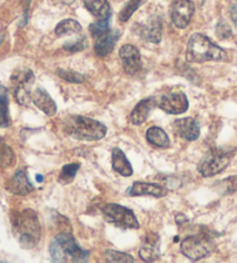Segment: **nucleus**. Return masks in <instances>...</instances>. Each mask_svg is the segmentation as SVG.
<instances>
[{"label":"nucleus","instance_id":"obj_28","mask_svg":"<svg viewBox=\"0 0 237 263\" xmlns=\"http://www.w3.org/2000/svg\"><path fill=\"white\" fill-rule=\"evenodd\" d=\"M144 2L145 0H130V2L124 6V8L121 11L120 15H118V19L122 22H126L132 15H133V13L138 10Z\"/></svg>","mask_w":237,"mask_h":263},{"label":"nucleus","instance_id":"obj_29","mask_svg":"<svg viewBox=\"0 0 237 263\" xmlns=\"http://www.w3.org/2000/svg\"><path fill=\"white\" fill-rule=\"evenodd\" d=\"M109 20L110 19H97L89 26V30L90 33H92V36L94 39H96L98 36L106 34L107 31L110 30V27H109Z\"/></svg>","mask_w":237,"mask_h":263},{"label":"nucleus","instance_id":"obj_12","mask_svg":"<svg viewBox=\"0 0 237 263\" xmlns=\"http://www.w3.org/2000/svg\"><path fill=\"white\" fill-rule=\"evenodd\" d=\"M6 189L17 196H26L34 190V185L28 179L26 170H20L7 181Z\"/></svg>","mask_w":237,"mask_h":263},{"label":"nucleus","instance_id":"obj_25","mask_svg":"<svg viewBox=\"0 0 237 263\" xmlns=\"http://www.w3.org/2000/svg\"><path fill=\"white\" fill-rule=\"evenodd\" d=\"M15 162V154L10 145H7L0 138V165L4 167H10Z\"/></svg>","mask_w":237,"mask_h":263},{"label":"nucleus","instance_id":"obj_3","mask_svg":"<svg viewBox=\"0 0 237 263\" xmlns=\"http://www.w3.org/2000/svg\"><path fill=\"white\" fill-rule=\"evenodd\" d=\"M186 60L190 63L222 62L228 60V55L225 50L212 42L207 36L197 33L189 40Z\"/></svg>","mask_w":237,"mask_h":263},{"label":"nucleus","instance_id":"obj_32","mask_svg":"<svg viewBox=\"0 0 237 263\" xmlns=\"http://www.w3.org/2000/svg\"><path fill=\"white\" fill-rule=\"evenodd\" d=\"M215 33H216L218 37L220 39V40H227V39H229L230 36H231L232 30H231V27L229 26V24H228V22L221 20L216 25Z\"/></svg>","mask_w":237,"mask_h":263},{"label":"nucleus","instance_id":"obj_5","mask_svg":"<svg viewBox=\"0 0 237 263\" xmlns=\"http://www.w3.org/2000/svg\"><path fill=\"white\" fill-rule=\"evenodd\" d=\"M214 251L213 238L206 232H199L186 237L181 242V252L191 261L207 257Z\"/></svg>","mask_w":237,"mask_h":263},{"label":"nucleus","instance_id":"obj_16","mask_svg":"<svg viewBox=\"0 0 237 263\" xmlns=\"http://www.w3.org/2000/svg\"><path fill=\"white\" fill-rule=\"evenodd\" d=\"M31 100H33L35 106L43 112H45L48 116L56 115L57 104L45 89L36 88L34 92L31 93Z\"/></svg>","mask_w":237,"mask_h":263},{"label":"nucleus","instance_id":"obj_31","mask_svg":"<svg viewBox=\"0 0 237 263\" xmlns=\"http://www.w3.org/2000/svg\"><path fill=\"white\" fill-rule=\"evenodd\" d=\"M87 45H88L87 39H86L85 36H81V37L76 39L75 41H72V42L64 44V49L68 52H77V51H81V50H85L87 48Z\"/></svg>","mask_w":237,"mask_h":263},{"label":"nucleus","instance_id":"obj_6","mask_svg":"<svg viewBox=\"0 0 237 263\" xmlns=\"http://www.w3.org/2000/svg\"><path fill=\"white\" fill-rule=\"evenodd\" d=\"M231 153L221 148H211L199 161L198 171L205 178H211L225 171L231 160Z\"/></svg>","mask_w":237,"mask_h":263},{"label":"nucleus","instance_id":"obj_24","mask_svg":"<svg viewBox=\"0 0 237 263\" xmlns=\"http://www.w3.org/2000/svg\"><path fill=\"white\" fill-rule=\"evenodd\" d=\"M56 34L58 36H66V35H76L83 31V27L80 24L73 19H66L59 22L56 27Z\"/></svg>","mask_w":237,"mask_h":263},{"label":"nucleus","instance_id":"obj_26","mask_svg":"<svg viewBox=\"0 0 237 263\" xmlns=\"http://www.w3.org/2000/svg\"><path fill=\"white\" fill-rule=\"evenodd\" d=\"M80 168V164H67L62 168L59 174V182L62 184H70L74 180L77 171Z\"/></svg>","mask_w":237,"mask_h":263},{"label":"nucleus","instance_id":"obj_10","mask_svg":"<svg viewBox=\"0 0 237 263\" xmlns=\"http://www.w3.org/2000/svg\"><path fill=\"white\" fill-rule=\"evenodd\" d=\"M120 58L123 64V69L127 74L134 76L140 72L143 67L140 51L138 48L132 44H125L120 49Z\"/></svg>","mask_w":237,"mask_h":263},{"label":"nucleus","instance_id":"obj_2","mask_svg":"<svg viewBox=\"0 0 237 263\" xmlns=\"http://www.w3.org/2000/svg\"><path fill=\"white\" fill-rule=\"evenodd\" d=\"M13 231L20 246L25 249L34 248L41 238V225L36 212L27 209L16 214L12 220Z\"/></svg>","mask_w":237,"mask_h":263},{"label":"nucleus","instance_id":"obj_21","mask_svg":"<svg viewBox=\"0 0 237 263\" xmlns=\"http://www.w3.org/2000/svg\"><path fill=\"white\" fill-rule=\"evenodd\" d=\"M146 139L147 142L153 145V146L157 147H169L170 146V139L168 137L165 130H162L159 126H152L146 133Z\"/></svg>","mask_w":237,"mask_h":263},{"label":"nucleus","instance_id":"obj_17","mask_svg":"<svg viewBox=\"0 0 237 263\" xmlns=\"http://www.w3.org/2000/svg\"><path fill=\"white\" fill-rule=\"evenodd\" d=\"M155 106H157V102L155 101L153 98H147V99L141 100V101L134 107V109L132 110L130 121L135 125H140L145 123L146 120H147V117L150 114V111L153 110V108Z\"/></svg>","mask_w":237,"mask_h":263},{"label":"nucleus","instance_id":"obj_8","mask_svg":"<svg viewBox=\"0 0 237 263\" xmlns=\"http://www.w3.org/2000/svg\"><path fill=\"white\" fill-rule=\"evenodd\" d=\"M157 107L167 114L181 115L188 110L189 101L184 93L171 92L162 95L157 102Z\"/></svg>","mask_w":237,"mask_h":263},{"label":"nucleus","instance_id":"obj_34","mask_svg":"<svg viewBox=\"0 0 237 263\" xmlns=\"http://www.w3.org/2000/svg\"><path fill=\"white\" fill-rule=\"evenodd\" d=\"M230 17L234 25L237 27V2L232 4L230 7Z\"/></svg>","mask_w":237,"mask_h":263},{"label":"nucleus","instance_id":"obj_23","mask_svg":"<svg viewBox=\"0 0 237 263\" xmlns=\"http://www.w3.org/2000/svg\"><path fill=\"white\" fill-rule=\"evenodd\" d=\"M8 106H10L8 90L5 86L0 85V126H3V128H7L11 124Z\"/></svg>","mask_w":237,"mask_h":263},{"label":"nucleus","instance_id":"obj_36","mask_svg":"<svg viewBox=\"0 0 237 263\" xmlns=\"http://www.w3.org/2000/svg\"><path fill=\"white\" fill-rule=\"evenodd\" d=\"M59 2L63 3V4H71V3L74 2V0H59Z\"/></svg>","mask_w":237,"mask_h":263},{"label":"nucleus","instance_id":"obj_18","mask_svg":"<svg viewBox=\"0 0 237 263\" xmlns=\"http://www.w3.org/2000/svg\"><path fill=\"white\" fill-rule=\"evenodd\" d=\"M111 161L113 171L117 172L118 174L123 176H131L133 174V168H132L129 159H127L124 152L120 147L112 148Z\"/></svg>","mask_w":237,"mask_h":263},{"label":"nucleus","instance_id":"obj_33","mask_svg":"<svg viewBox=\"0 0 237 263\" xmlns=\"http://www.w3.org/2000/svg\"><path fill=\"white\" fill-rule=\"evenodd\" d=\"M219 183H220V189L222 188L223 194H232L237 190V176H230Z\"/></svg>","mask_w":237,"mask_h":263},{"label":"nucleus","instance_id":"obj_13","mask_svg":"<svg viewBox=\"0 0 237 263\" xmlns=\"http://www.w3.org/2000/svg\"><path fill=\"white\" fill-rule=\"evenodd\" d=\"M140 35L145 41L150 43H160L162 39V21L160 16L149 17L146 24L141 26Z\"/></svg>","mask_w":237,"mask_h":263},{"label":"nucleus","instance_id":"obj_20","mask_svg":"<svg viewBox=\"0 0 237 263\" xmlns=\"http://www.w3.org/2000/svg\"><path fill=\"white\" fill-rule=\"evenodd\" d=\"M140 257L146 262L155 261L159 257V240L156 235L145 239V242L140 248Z\"/></svg>","mask_w":237,"mask_h":263},{"label":"nucleus","instance_id":"obj_27","mask_svg":"<svg viewBox=\"0 0 237 263\" xmlns=\"http://www.w3.org/2000/svg\"><path fill=\"white\" fill-rule=\"evenodd\" d=\"M104 257L108 262L112 263H132L134 260L130 254L123 253V252H117L112 251V249H109L106 253H104Z\"/></svg>","mask_w":237,"mask_h":263},{"label":"nucleus","instance_id":"obj_22","mask_svg":"<svg viewBox=\"0 0 237 263\" xmlns=\"http://www.w3.org/2000/svg\"><path fill=\"white\" fill-rule=\"evenodd\" d=\"M34 73L29 69H19L13 72L11 83L13 88H29L34 83Z\"/></svg>","mask_w":237,"mask_h":263},{"label":"nucleus","instance_id":"obj_1","mask_svg":"<svg viewBox=\"0 0 237 263\" xmlns=\"http://www.w3.org/2000/svg\"><path fill=\"white\" fill-rule=\"evenodd\" d=\"M63 131L70 137L86 142H95L106 137L107 128L94 119L80 115H68L63 123Z\"/></svg>","mask_w":237,"mask_h":263},{"label":"nucleus","instance_id":"obj_4","mask_svg":"<svg viewBox=\"0 0 237 263\" xmlns=\"http://www.w3.org/2000/svg\"><path fill=\"white\" fill-rule=\"evenodd\" d=\"M50 254L54 262H86L89 257V252L81 248L68 232L59 233L52 240Z\"/></svg>","mask_w":237,"mask_h":263},{"label":"nucleus","instance_id":"obj_30","mask_svg":"<svg viewBox=\"0 0 237 263\" xmlns=\"http://www.w3.org/2000/svg\"><path fill=\"white\" fill-rule=\"evenodd\" d=\"M56 73H57L58 77H61L62 79L68 81V83L81 84V83H84V81H85V77L83 74L77 73V72H75V71L58 69Z\"/></svg>","mask_w":237,"mask_h":263},{"label":"nucleus","instance_id":"obj_19","mask_svg":"<svg viewBox=\"0 0 237 263\" xmlns=\"http://www.w3.org/2000/svg\"><path fill=\"white\" fill-rule=\"evenodd\" d=\"M84 4L96 19H110L111 7L108 0H84Z\"/></svg>","mask_w":237,"mask_h":263},{"label":"nucleus","instance_id":"obj_15","mask_svg":"<svg viewBox=\"0 0 237 263\" xmlns=\"http://www.w3.org/2000/svg\"><path fill=\"white\" fill-rule=\"evenodd\" d=\"M127 195L130 196H154L163 197L167 195V189L156 183L149 182H134L132 187L127 189Z\"/></svg>","mask_w":237,"mask_h":263},{"label":"nucleus","instance_id":"obj_14","mask_svg":"<svg viewBox=\"0 0 237 263\" xmlns=\"http://www.w3.org/2000/svg\"><path fill=\"white\" fill-rule=\"evenodd\" d=\"M120 39V31L118 30H109L106 34H103L95 39L94 49L98 57H106L109 53L112 52L113 48Z\"/></svg>","mask_w":237,"mask_h":263},{"label":"nucleus","instance_id":"obj_35","mask_svg":"<svg viewBox=\"0 0 237 263\" xmlns=\"http://www.w3.org/2000/svg\"><path fill=\"white\" fill-rule=\"evenodd\" d=\"M36 181H38V182H42L43 176L42 175H36Z\"/></svg>","mask_w":237,"mask_h":263},{"label":"nucleus","instance_id":"obj_9","mask_svg":"<svg viewBox=\"0 0 237 263\" xmlns=\"http://www.w3.org/2000/svg\"><path fill=\"white\" fill-rule=\"evenodd\" d=\"M194 13L192 0H172L171 2V20L180 29L189 26Z\"/></svg>","mask_w":237,"mask_h":263},{"label":"nucleus","instance_id":"obj_11","mask_svg":"<svg viewBox=\"0 0 237 263\" xmlns=\"http://www.w3.org/2000/svg\"><path fill=\"white\" fill-rule=\"evenodd\" d=\"M174 134L182 139L193 142L197 140L200 136V125L197 120L192 117H185L174 122Z\"/></svg>","mask_w":237,"mask_h":263},{"label":"nucleus","instance_id":"obj_7","mask_svg":"<svg viewBox=\"0 0 237 263\" xmlns=\"http://www.w3.org/2000/svg\"><path fill=\"white\" fill-rule=\"evenodd\" d=\"M102 214L104 219H106L108 223L115 225L117 228L123 230H135L139 229L140 226L138 223V219H136L135 215L133 214V211L125 206L120 205V204H107V205L102 209Z\"/></svg>","mask_w":237,"mask_h":263}]
</instances>
